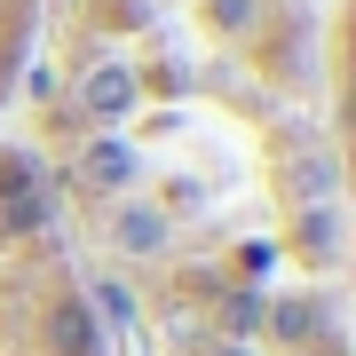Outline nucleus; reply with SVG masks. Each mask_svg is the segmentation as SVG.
Segmentation results:
<instances>
[{
	"mask_svg": "<svg viewBox=\"0 0 356 356\" xmlns=\"http://www.w3.org/2000/svg\"><path fill=\"white\" fill-rule=\"evenodd\" d=\"M332 24L301 0H88V151L48 175L111 238L159 356H348Z\"/></svg>",
	"mask_w": 356,
	"mask_h": 356,
	"instance_id": "f257e3e1",
	"label": "nucleus"
},
{
	"mask_svg": "<svg viewBox=\"0 0 356 356\" xmlns=\"http://www.w3.org/2000/svg\"><path fill=\"white\" fill-rule=\"evenodd\" d=\"M0 356H111L95 261L48 166L0 143Z\"/></svg>",
	"mask_w": 356,
	"mask_h": 356,
	"instance_id": "f03ea898",
	"label": "nucleus"
},
{
	"mask_svg": "<svg viewBox=\"0 0 356 356\" xmlns=\"http://www.w3.org/2000/svg\"><path fill=\"white\" fill-rule=\"evenodd\" d=\"M40 24H48V0H0V111L16 103V88L40 56Z\"/></svg>",
	"mask_w": 356,
	"mask_h": 356,
	"instance_id": "7ed1b4c3",
	"label": "nucleus"
}]
</instances>
